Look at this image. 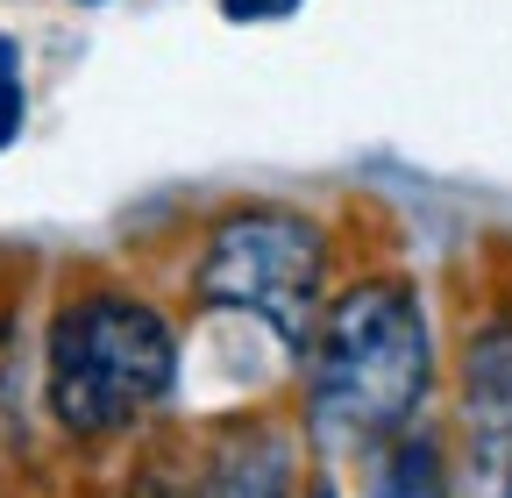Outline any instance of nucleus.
<instances>
[{
  "label": "nucleus",
  "mask_w": 512,
  "mask_h": 498,
  "mask_svg": "<svg viewBox=\"0 0 512 498\" xmlns=\"http://www.w3.org/2000/svg\"><path fill=\"white\" fill-rule=\"evenodd\" d=\"M328 271H335V235L306 207L235 200L207 221L185 285L207 321H242L285 363H299L320 306H328Z\"/></svg>",
  "instance_id": "3"
},
{
  "label": "nucleus",
  "mask_w": 512,
  "mask_h": 498,
  "mask_svg": "<svg viewBox=\"0 0 512 498\" xmlns=\"http://www.w3.org/2000/svg\"><path fill=\"white\" fill-rule=\"evenodd\" d=\"M22 136V65H15V43L0 36V150Z\"/></svg>",
  "instance_id": "8"
},
{
  "label": "nucleus",
  "mask_w": 512,
  "mask_h": 498,
  "mask_svg": "<svg viewBox=\"0 0 512 498\" xmlns=\"http://www.w3.org/2000/svg\"><path fill=\"white\" fill-rule=\"evenodd\" d=\"M491 498H512V470H505V484H498V491H491Z\"/></svg>",
  "instance_id": "11"
},
{
  "label": "nucleus",
  "mask_w": 512,
  "mask_h": 498,
  "mask_svg": "<svg viewBox=\"0 0 512 498\" xmlns=\"http://www.w3.org/2000/svg\"><path fill=\"white\" fill-rule=\"evenodd\" d=\"M185 385V342L171 306L86 278L43 321V413L72 449H107L150 434Z\"/></svg>",
  "instance_id": "2"
},
{
  "label": "nucleus",
  "mask_w": 512,
  "mask_h": 498,
  "mask_svg": "<svg viewBox=\"0 0 512 498\" xmlns=\"http://www.w3.org/2000/svg\"><path fill=\"white\" fill-rule=\"evenodd\" d=\"M299 498H342V477L320 463V470H306V484H299Z\"/></svg>",
  "instance_id": "10"
},
{
  "label": "nucleus",
  "mask_w": 512,
  "mask_h": 498,
  "mask_svg": "<svg viewBox=\"0 0 512 498\" xmlns=\"http://www.w3.org/2000/svg\"><path fill=\"white\" fill-rule=\"evenodd\" d=\"M363 498H456V463H448V434L406 427L363 463Z\"/></svg>",
  "instance_id": "6"
},
{
  "label": "nucleus",
  "mask_w": 512,
  "mask_h": 498,
  "mask_svg": "<svg viewBox=\"0 0 512 498\" xmlns=\"http://www.w3.org/2000/svg\"><path fill=\"white\" fill-rule=\"evenodd\" d=\"M456 434H463V484L491 498L512 470V306L470 321L456 356Z\"/></svg>",
  "instance_id": "5"
},
{
  "label": "nucleus",
  "mask_w": 512,
  "mask_h": 498,
  "mask_svg": "<svg viewBox=\"0 0 512 498\" xmlns=\"http://www.w3.org/2000/svg\"><path fill=\"white\" fill-rule=\"evenodd\" d=\"M121 498H185V456L171 442L143 449L136 470H128V484H121Z\"/></svg>",
  "instance_id": "7"
},
{
  "label": "nucleus",
  "mask_w": 512,
  "mask_h": 498,
  "mask_svg": "<svg viewBox=\"0 0 512 498\" xmlns=\"http://www.w3.org/2000/svg\"><path fill=\"white\" fill-rule=\"evenodd\" d=\"M228 8V22H278V15H292L299 0H221Z\"/></svg>",
  "instance_id": "9"
},
{
  "label": "nucleus",
  "mask_w": 512,
  "mask_h": 498,
  "mask_svg": "<svg viewBox=\"0 0 512 498\" xmlns=\"http://www.w3.org/2000/svg\"><path fill=\"white\" fill-rule=\"evenodd\" d=\"M79 8H93V0H79Z\"/></svg>",
  "instance_id": "12"
},
{
  "label": "nucleus",
  "mask_w": 512,
  "mask_h": 498,
  "mask_svg": "<svg viewBox=\"0 0 512 498\" xmlns=\"http://www.w3.org/2000/svg\"><path fill=\"white\" fill-rule=\"evenodd\" d=\"M306 484V434L292 413L242 406L200 434L185 456V498H299Z\"/></svg>",
  "instance_id": "4"
},
{
  "label": "nucleus",
  "mask_w": 512,
  "mask_h": 498,
  "mask_svg": "<svg viewBox=\"0 0 512 498\" xmlns=\"http://www.w3.org/2000/svg\"><path fill=\"white\" fill-rule=\"evenodd\" d=\"M441 385V349L427 292L406 271H370L342 292H328L320 321L299 349V434L328 456V470L370 463L384 442L427 420V399Z\"/></svg>",
  "instance_id": "1"
}]
</instances>
